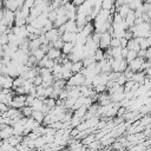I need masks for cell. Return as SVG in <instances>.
<instances>
[{
    "mask_svg": "<svg viewBox=\"0 0 151 151\" xmlns=\"http://www.w3.org/2000/svg\"><path fill=\"white\" fill-rule=\"evenodd\" d=\"M81 144H84V145H90V144H92L93 142H96V136L94 134H88V136H86L84 139H81Z\"/></svg>",
    "mask_w": 151,
    "mask_h": 151,
    "instance_id": "obj_16",
    "label": "cell"
},
{
    "mask_svg": "<svg viewBox=\"0 0 151 151\" xmlns=\"http://www.w3.org/2000/svg\"><path fill=\"white\" fill-rule=\"evenodd\" d=\"M51 45H52V47L53 48H57V50H60L61 51V48H63V46H64V41H63V39H61V37L59 38V39H57L55 41H53V42H50Z\"/></svg>",
    "mask_w": 151,
    "mask_h": 151,
    "instance_id": "obj_17",
    "label": "cell"
},
{
    "mask_svg": "<svg viewBox=\"0 0 151 151\" xmlns=\"http://www.w3.org/2000/svg\"><path fill=\"white\" fill-rule=\"evenodd\" d=\"M84 68L83 66V63L81 61H77V63H72V67H71V71L73 74L76 73H80V71Z\"/></svg>",
    "mask_w": 151,
    "mask_h": 151,
    "instance_id": "obj_14",
    "label": "cell"
},
{
    "mask_svg": "<svg viewBox=\"0 0 151 151\" xmlns=\"http://www.w3.org/2000/svg\"><path fill=\"white\" fill-rule=\"evenodd\" d=\"M8 44V35L7 34H0V45L5 46Z\"/></svg>",
    "mask_w": 151,
    "mask_h": 151,
    "instance_id": "obj_24",
    "label": "cell"
},
{
    "mask_svg": "<svg viewBox=\"0 0 151 151\" xmlns=\"http://www.w3.org/2000/svg\"><path fill=\"white\" fill-rule=\"evenodd\" d=\"M42 84V78L40 76H37L34 79H33V85L34 86H40Z\"/></svg>",
    "mask_w": 151,
    "mask_h": 151,
    "instance_id": "obj_25",
    "label": "cell"
},
{
    "mask_svg": "<svg viewBox=\"0 0 151 151\" xmlns=\"http://www.w3.org/2000/svg\"><path fill=\"white\" fill-rule=\"evenodd\" d=\"M31 54H32V55L38 60V63H39V61H40V60L46 55V54H45L40 48H39V50H37V51H34V52H33V53H31Z\"/></svg>",
    "mask_w": 151,
    "mask_h": 151,
    "instance_id": "obj_21",
    "label": "cell"
},
{
    "mask_svg": "<svg viewBox=\"0 0 151 151\" xmlns=\"http://www.w3.org/2000/svg\"><path fill=\"white\" fill-rule=\"evenodd\" d=\"M34 122H37V123H42L44 122V118H45V116L40 112V111H33V113H32V117H31Z\"/></svg>",
    "mask_w": 151,
    "mask_h": 151,
    "instance_id": "obj_13",
    "label": "cell"
},
{
    "mask_svg": "<svg viewBox=\"0 0 151 151\" xmlns=\"http://www.w3.org/2000/svg\"><path fill=\"white\" fill-rule=\"evenodd\" d=\"M136 58H137V52H134V51H129V52H127V55L125 57V60H126L127 64H130V63L133 61Z\"/></svg>",
    "mask_w": 151,
    "mask_h": 151,
    "instance_id": "obj_19",
    "label": "cell"
},
{
    "mask_svg": "<svg viewBox=\"0 0 151 151\" xmlns=\"http://www.w3.org/2000/svg\"><path fill=\"white\" fill-rule=\"evenodd\" d=\"M14 18H15L14 17V12H11V11L4 8V18H2L1 21H4L7 27H11L12 26V24L14 22Z\"/></svg>",
    "mask_w": 151,
    "mask_h": 151,
    "instance_id": "obj_4",
    "label": "cell"
},
{
    "mask_svg": "<svg viewBox=\"0 0 151 151\" xmlns=\"http://www.w3.org/2000/svg\"><path fill=\"white\" fill-rule=\"evenodd\" d=\"M2 57H4V46L0 45V58H2Z\"/></svg>",
    "mask_w": 151,
    "mask_h": 151,
    "instance_id": "obj_29",
    "label": "cell"
},
{
    "mask_svg": "<svg viewBox=\"0 0 151 151\" xmlns=\"http://www.w3.org/2000/svg\"><path fill=\"white\" fill-rule=\"evenodd\" d=\"M126 45H127V40H126L125 38H122V39H120V47H122V48H125Z\"/></svg>",
    "mask_w": 151,
    "mask_h": 151,
    "instance_id": "obj_27",
    "label": "cell"
},
{
    "mask_svg": "<svg viewBox=\"0 0 151 151\" xmlns=\"http://www.w3.org/2000/svg\"><path fill=\"white\" fill-rule=\"evenodd\" d=\"M110 47H112V48H114V47H120V39L112 38V39H111V42H110Z\"/></svg>",
    "mask_w": 151,
    "mask_h": 151,
    "instance_id": "obj_23",
    "label": "cell"
},
{
    "mask_svg": "<svg viewBox=\"0 0 151 151\" xmlns=\"http://www.w3.org/2000/svg\"><path fill=\"white\" fill-rule=\"evenodd\" d=\"M47 57L51 59V60H57L58 58L61 57V51L60 50H57V48H53L51 47L47 52Z\"/></svg>",
    "mask_w": 151,
    "mask_h": 151,
    "instance_id": "obj_8",
    "label": "cell"
},
{
    "mask_svg": "<svg viewBox=\"0 0 151 151\" xmlns=\"http://www.w3.org/2000/svg\"><path fill=\"white\" fill-rule=\"evenodd\" d=\"M127 52H129V50L125 47V48H122V58L123 59H125V57L127 55Z\"/></svg>",
    "mask_w": 151,
    "mask_h": 151,
    "instance_id": "obj_28",
    "label": "cell"
},
{
    "mask_svg": "<svg viewBox=\"0 0 151 151\" xmlns=\"http://www.w3.org/2000/svg\"><path fill=\"white\" fill-rule=\"evenodd\" d=\"M94 59L97 63L104 60V51L101 48H97V51L94 52Z\"/></svg>",
    "mask_w": 151,
    "mask_h": 151,
    "instance_id": "obj_18",
    "label": "cell"
},
{
    "mask_svg": "<svg viewBox=\"0 0 151 151\" xmlns=\"http://www.w3.org/2000/svg\"><path fill=\"white\" fill-rule=\"evenodd\" d=\"M145 60H151V46L146 48V54H145Z\"/></svg>",
    "mask_w": 151,
    "mask_h": 151,
    "instance_id": "obj_26",
    "label": "cell"
},
{
    "mask_svg": "<svg viewBox=\"0 0 151 151\" xmlns=\"http://www.w3.org/2000/svg\"><path fill=\"white\" fill-rule=\"evenodd\" d=\"M145 73L144 72H136L133 73V77H132V81L138 84V85H144V81H145Z\"/></svg>",
    "mask_w": 151,
    "mask_h": 151,
    "instance_id": "obj_7",
    "label": "cell"
},
{
    "mask_svg": "<svg viewBox=\"0 0 151 151\" xmlns=\"http://www.w3.org/2000/svg\"><path fill=\"white\" fill-rule=\"evenodd\" d=\"M13 78L9 76H2L0 74V87L5 90H9L13 86Z\"/></svg>",
    "mask_w": 151,
    "mask_h": 151,
    "instance_id": "obj_3",
    "label": "cell"
},
{
    "mask_svg": "<svg viewBox=\"0 0 151 151\" xmlns=\"http://www.w3.org/2000/svg\"><path fill=\"white\" fill-rule=\"evenodd\" d=\"M144 61H145V59L136 58L133 61H131V63L129 64V68H130L133 73L139 72V71H140V67H142V65H143V63H144Z\"/></svg>",
    "mask_w": 151,
    "mask_h": 151,
    "instance_id": "obj_5",
    "label": "cell"
},
{
    "mask_svg": "<svg viewBox=\"0 0 151 151\" xmlns=\"http://www.w3.org/2000/svg\"><path fill=\"white\" fill-rule=\"evenodd\" d=\"M45 37H46V39L48 40V42H53V41H55L57 39H59V38L61 37V34L59 33L58 28H52L51 31L46 32Z\"/></svg>",
    "mask_w": 151,
    "mask_h": 151,
    "instance_id": "obj_6",
    "label": "cell"
},
{
    "mask_svg": "<svg viewBox=\"0 0 151 151\" xmlns=\"http://www.w3.org/2000/svg\"><path fill=\"white\" fill-rule=\"evenodd\" d=\"M111 39H112V37L107 33V32H105V33H101L100 34V40H99V48H101L103 51H105V50H107L109 47H110V42H111Z\"/></svg>",
    "mask_w": 151,
    "mask_h": 151,
    "instance_id": "obj_2",
    "label": "cell"
},
{
    "mask_svg": "<svg viewBox=\"0 0 151 151\" xmlns=\"http://www.w3.org/2000/svg\"><path fill=\"white\" fill-rule=\"evenodd\" d=\"M126 48H127L129 51H134V52H138V51L140 50V47H139V45H138V42H137V40H136L134 38L127 40Z\"/></svg>",
    "mask_w": 151,
    "mask_h": 151,
    "instance_id": "obj_9",
    "label": "cell"
},
{
    "mask_svg": "<svg viewBox=\"0 0 151 151\" xmlns=\"http://www.w3.org/2000/svg\"><path fill=\"white\" fill-rule=\"evenodd\" d=\"M2 18H4V9H0V21L2 20Z\"/></svg>",
    "mask_w": 151,
    "mask_h": 151,
    "instance_id": "obj_30",
    "label": "cell"
},
{
    "mask_svg": "<svg viewBox=\"0 0 151 151\" xmlns=\"http://www.w3.org/2000/svg\"><path fill=\"white\" fill-rule=\"evenodd\" d=\"M57 12H55V9H53V11H51L48 14H47V19L51 21V22H53L54 24V21L57 20Z\"/></svg>",
    "mask_w": 151,
    "mask_h": 151,
    "instance_id": "obj_22",
    "label": "cell"
},
{
    "mask_svg": "<svg viewBox=\"0 0 151 151\" xmlns=\"http://www.w3.org/2000/svg\"><path fill=\"white\" fill-rule=\"evenodd\" d=\"M112 7H113V2L110 0H105L101 2V9H104V11H111Z\"/></svg>",
    "mask_w": 151,
    "mask_h": 151,
    "instance_id": "obj_20",
    "label": "cell"
},
{
    "mask_svg": "<svg viewBox=\"0 0 151 151\" xmlns=\"http://www.w3.org/2000/svg\"><path fill=\"white\" fill-rule=\"evenodd\" d=\"M130 11H131V9H130V8H129V6H127V5H125V4H124L123 6H120L119 8H117V9H116V12H117V13H118L123 19H125V18H126V15L129 14V12H130Z\"/></svg>",
    "mask_w": 151,
    "mask_h": 151,
    "instance_id": "obj_11",
    "label": "cell"
},
{
    "mask_svg": "<svg viewBox=\"0 0 151 151\" xmlns=\"http://www.w3.org/2000/svg\"><path fill=\"white\" fill-rule=\"evenodd\" d=\"M11 136H13V127L6 126L4 130L0 131V138L1 139H8Z\"/></svg>",
    "mask_w": 151,
    "mask_h": 151,
    "instance_id": "obj_10",
    "label": "cell"
},
{
    "mask_svg": "<svg viewBox=\"0 0 151 151\" xmlns=\"http://www.w3.org/2000/svg\"><path fill=\"white\" fill-rule=\"evenodd\" d=\"M84 81H85V77L81 73H76V74H72V77L66 81V86L79 87V86L84 85Z\"/></svg>",
    "mask_w": 151,
    "mask_h": 151,
    "instance_id": "obj_1",
    "label": "cell"
},
{
    "mask_svg": "<svg viewBox=\"0 0 151 151\" xmlns=\"http://www.w3.org/2000/svg\"><path fill=\"white\" fill-rule=\"evenodd\" d=\"M73 47H74V45H73L72 42H65L64 46H63V48H61V53H63L64 55H68V54L72 52Z\"/></svg>",
    "mask_w": 151,
    "mask_h": 151,
    "instance_id": "obj_12",
    "label": "cell"
},
{
    "mask_svg": "<svg viewBox=\"0 0 151 151\" xmlns=\"http://www.w3.org/2000/svg\"><path fill=\"white\" fill-rule=\"evenodd\" d=\"M42 105H44V103H42L40 99L35 98V99H34V101L32 103L31 107H32V110H33V111H40V110H41V107H42Z\"/></svg>",
    "mask_w": 151,
    "mask_h": 151,
    "instance_id": "obj_15",
    "label": "cell"
}]
</instances>
